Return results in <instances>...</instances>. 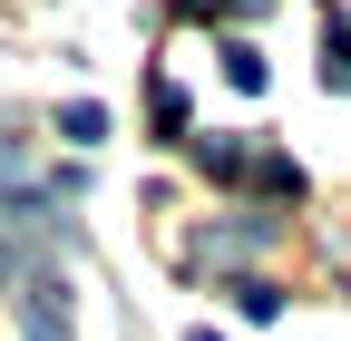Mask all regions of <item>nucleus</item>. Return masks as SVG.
Listing matches in <instances>:
<instances>
[{"label":"nucleus","mask_w":351,"mask_h":341,"mask_svg":"<svg viewBox=\"0 0 351 341\" xmlns=\"http://www.w3.org/2000/svg\"><path fill=\"white\" fill-rule=\"evenodd\" d=\"M234 10H274V0H186V20H234Z\"/></svg>","instance_id":"nucleus-5"},{"label":"nucleus","mask_w":351,"mask_h":341,"mask_svg":"<svg viewBox=\"0 0 351 341\" xmlns=\"http://www.w3.org/2000/svg\"><path fill=\"white\" fill-rule=\"evenodd\" d=\"M322 78H341V98H351V20L322 29Z\"/></svg>","instance_id":"nucleus-3"},{"label":"nucleus","mask_w":351,"mask_h":341,"mask_svg":"<svg viewBox=\"0 0 351 341\" xmlns=\"http://www.w3.org/2000/svg\"><path fill=\"white\" fill-rule=\"evenodd\" d=\"M59 137H69V147H98V137H108V108L69 98V108H59Z\"/></svg>","instance_id":"nucleus-2"},{"label":"nucleus","mask_w":351,"mask_h":341,"mask_svg":"<svg viewBox=\"0 0 351 341\" xmlns=\"http://www.w3.org/2000/svg\"><path fill=\"white\" fill-rule=\"evenodd\" d=\"M20 341H78V292L59 273H29L20 283Z\"/></svg>","instance_id":"nucleus-1"},{"label":"nucleus","mask_w":351,"mask_h":341,"mask_svg":"<svg viewBox=\"0 0 351 341\" xmlns=\"http://www.w3.org/2000/svg\"><path fill=\"white\" fill-rule=\"evenodd\" d=\"M234 312H254V322H274V312H283V292H274V283H254V273H244V283H234Z\"/></svg>","instance_id":"nucleus-4"},{"label":"nucleus","mask_w":351,"mask_h":341,"mask_svg":"<svg viewBox=\"0 0 351 341\" xmlns=\"http://www.w3.org/2000/svg\"><path fill=\"white\" fill-rule=\"evenodd\" d=\"M186 341H215V331H186Z\"/></svg>","instance_id":"nucleus-6"}]
</instances>
